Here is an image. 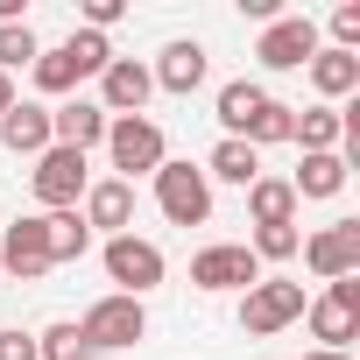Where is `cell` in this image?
<instances>
[{"label": "cell", "mask_w": 360, "mask_h": 360, "mask_svg": "<svg viewBox=\"0 0 360 360\" xmlns=\"http://www.w3.org/2000/svg\"><path fill=\"white\" fill-rule=\"evenodd\" d=\"M297 248H304L297 226H255V248H248V255H255V262H290Z\"/></svg>", "instance_id": "obj_28"}, {"label": "cell", "mask_w": 360, "mask_h": 360, "mask_svg": "<svg viewBox=\"0 0 360 360\" xmlns=\"http://www.w3.org/2000/svg\"><path fill=\"white\" fill-rule=\"evenodd\" d=\"M269 106V92L255 85V78H233V85H219V127H226V141H248V127H255V113Z\"/></svg>", "instance_id": "obj_19"}, {"label": "cell", "mask_w": 360, "mask_h": 360, "mask_svg": "<svg viewBox=\"0 0 360 360\" xmlns=\"http://www.w3.org/2000/svg\"><path fill=\"white\" fill-rule=\"evenodd\" d=\"M148 78H155V92H176V99H191V92L205 85V43H169V50L148 64Z\"/></svg>", "instance_id": "obj_17"}, {"label": "cell", "mask_w": 360, "mask_h": 360, "mask_svg": "<svg viewBox=\"0 0 360 360\" xmlns=\"http://www.w3.org/2000/svg\"><path fill=\"white\" fill-rule=\"evenodd\" d=\"M304 360H346V353H325V346H318V353H304Z\"/></svg>", "instance_id": "obj_33"}, {"label": "cell", "mask_w": 360, "mask_h": 360, "mask_svg": "<svg viewBox=\"0 0 360 360\" xmlns=\"http://www.w3.org/2000/svg\"><path fill=\"white\" fill-rule=\"evenodd\" d=\"M29 191H36L43 212H71V205L92 191V169H85L78 148H57V141H50V148L36 155V169H29Z\"/></svg>", "instance_id": "obj_5"}, {"label": "cell", "mask_w": 360, "mask_h": 360, "mask_svg": "<svg viewBox=\"0 0 360 360\" xmlns=\"http://www.w3.org/2000/svg\"><path fill=\"white\" fill-rule=\"evenodd\" d=\"M304 71H311V92H318V106H332V99H353V92H360V57H353V50H332V43H318V57H311Z\"/></svg>", "instance_id": "obj_16"}, {"label": "cell", "mask_w": 360, "mask_h": 360, "mask_svg": "<svg viewBox=\"0 0 360 360\" xmlns=\"http://www.w3.org/2000/svg\"><path fill=\"white\" fill-rule=\"evenodd\" d=\"M255 57H262V71H304V64L318 57V22H311V15H276V22L262 29Z\"/></svg>", "instance_id": "obj_8"}, {"label": "cell", "mask_w": 360, "mask_h": 360, "mask_svg": "<svg viewBox=\"0 0 360 360\" xmlns=\"http://www.w3.org/2000/svg\"><path fill=\"white\" fill-rule=\"evenodd\" d=\"M99 262H106V276L120 283V297H148V290L169 276L162 248H155V240H141V233H113V240L99 248Z\"/></svg>", "instance_id": "obj_7"}, {"label": "cell", "mask_w": 360, "mask_h": 360, "mask_svg": "<svg viewBox=\"0 0 360 360\" xmlns=\"http://www.w3.org/2000/svg\"><path fill=\"white\" fill-rule=\"evenodd\" d=\"M191 283L198 290H255L262 283V262L248 255V240H212L191 255Z\"/></svg>", "instance_id": "obj_9"}, {"label": "cell", "mask_w": 360, "mask_h": 360, "mask_svg": "<svg viewBox=\"0 0 360 360\" xmlns=\"http://www.w3.org/2000/svg\"><path fill=\"white\" fill-rule=\"evenodd\" d=\"M155 205H162L169 226H205V219H212L205 169H198V162H162V169H155Z\"/></svg>", "instance_id": "obj_6"}, {"label": "cell", "mask_w": 360, "mask_h": 360, "mask_svg": "<svg viewBox=\"0 0 360 360\" xmlns=\"http://www.w3.org/2000/svg\"><path fill=\"white\" fill-rule=\"evenodd\" d=\"M0 269H8L15 283H43L50 276V240H43V212L15 219L8 233H0Z\"/></svg>", "instance_id": "obj_12"}, {"label": "cell", "mask_w": 360, "mask_h": 360, "mask_svg": "<svg viewBox=\"0 0 360 360\" xmlns=\"http://www.w3.org/2000/svg\"><path fill=\"white\" fill-rule=\"evenodd\" d=\"M0 148L8 155H43L50 148V106L43 99H15L0 113Z\"/></svg>", "instance_id": "obj_15"}, {"label": "cell", "mask_w": 360, "mask_h": 360, "mask_svg": "<svg viewBox=\"0 0 360 360\" xmlns=\"http://www.w3.org/2000/svg\"><path fill=\"white\" fill-rule=\"evenodd\" d=\"M290 134H297V106L269 99V106L255 113V127H248V148H276V141H290Z\"/></svg>", "instance_id": "obj_25"}, {"label": "cell", "mask_w": 360, "mask_h": 360, "mask_svg": "<svg viewBox=\"0 0 360 360\" xmlns=\"http://www.w3.org/2000/svg\"><path fill=\"white\" fill-rule=\"evenodd\" d=\"M198 169H205V184L219 176V184H240V191H248L255 176H262V148H248V141H219V148H212Z\"/></svg>", "instance_id": "obj_21"}, {"label": "cell", "mask_w": 360, "mask_h": 360, "mask_svg": "<svg viewBox=\"0 0 360 360\" xmlns=\"http://www.w3.org/2000/svg\"><path fill=\"white\" fill-rule=\"evenodd\" d=\"M304 325H311V339H318L325 353H346V346L360 339V318H353V311H339L332 297H318V304H304Z\"/></svg>", "instance_id": "obj_20"}, {"label": "cell", "mask_w": 360, "mask_h": 360, "mask_svg": "<svg viewBox=\"0 0 360 360\" xmlns=\"http://www.w3.org/2000/svg\"><path fill=\"white\" fill-rule=\"evenodd\" d=\"M43 240H50V269H57V262H78L92 248V226L78 219V205L71 212H43Z\"/></svg>", "instance_id": "obj_24"}, {"label": "cell", "mask_w": 360, "mask_h": 360, "mask_svg": "<svg viewBox=\"0 0 360 360\" xmlns=\"http://www.w3.org/2000/svg\"><path fill=\"white\" fill-rule=\"evenodd\" d=\"M78 219L92 226V233H134V184H120V176H99V184L78 198Z\"/></svg>", "instance_id": "obj_13"}, {"label": "cell", "mask_w": 360, "mask_h": 360, "mask_svg": "<svg viewBox=\"0 0 360 360\" xmlns=\"http://www.w3.org/2000/svg\"><path fill=\"white\" fill-rule=\"evenodd\" d=\"M106 155L120 169V184H134V176H155L169 162V141L148 113H134V120H106Z\"/></svg>", "instance_id": "obj_3"}, {"label": "cell", "mask_w": 360, "mask_h": 360, "mask_svg": "<svg viewBox=\"0 0 360 360\" xmlns=\"http://www.w3.org/2000/svg\"><path fill=\"white\" fill-rule=\"evenodd\" d=\"M148 99H155V78H148L141 57H113V64L99 71V113H106V120H134Z\"/></svg>", "instance_id": "obj_10"}, {"label": "cell", "mask_w": 360, "mask_h": 360, "mask_svg": "<svg viewBox=\"0 0 360 360\" xmlns=\"http://www.w3.org/2000/svg\"><path fill=\"white\" fill-rule=\"evenodd\" d=\"M78 339H85V353H127V346H141L148 339V311H141V297H99L85 318H78Z\"/></svg>", "instance_id": "obj_2"}, {"label": "cell", "mask_w": 360, "mask_h": 360, "mask_svg": "<svg viewBox=\"0 0 360 360\" xmlns=\"http://www.w3.org/2000/svg\"><path fill=\"white\" fill-rule=\"evenodd\" d=\"M120 15H127L120 0H85V29H92V36H106V29H113Z\"/></svg>", "instance_id": "obj_30"}, {"label": "cell", "mask_w": 360, "mask_h": 360, "mask_svg": "<svg viewBox=\"0 0 360 360\" xmlns=\"http://www.w3.org/2000/svg\"><path fill=\"white\" fill-rule=\"evenodd\" d=\"M332 50H353V57H360V8H353V0L332 8Z\"/></svg>", "instance_id": "obj_29"}, {"label": "cell", "mask_w": 360, "mask_h": 360, "mask_svg": "<svg viewBox=\"0 0 360 360\" xmlns=\"http://www.w3.org/2000/svg\"><path fill=\"white\" fill-rule=\"evenodd\" d=\"M304 283H290V276H262L248 297H240V332L248 339H276L283 325H297L304 318Z\"/></svg>", "instance_id": "obj_4"}, {"label": "cell", "mask_w": 360, "mask_h": 360, "mask_svg": "<svg viewBox=\"0 0 360 360\" xmlns=\"http://www.w3.org/2000/svg\"><path fill=\"white\" fill-rule=\"evenodd\" d=\"M113 64V43L106 36H92V29H71L57 50H43L36 64H29V78H36V92L43 99H64V92H78L85 78H99Z\"/></svg>", "instance_id": "obj_1"}, {"label": "cell", "mask_w": 360, "mask_h": 360, "mask_svg": "<svg viewBox=\"0 0 360 360\" xmlns=\"http://www.w3.org/2000/svg\"><path fill=\"white\" fill-rule=\"evenodd\" d=\"M50 141L92 155V148L106 141V113H99V99H64V106H50Z\"/></svg>", "instance_id": "obj_14"}, {"label": "cell", "mask_w": 360, "mask_h": 360, "mask_svg": "<svg viewBox=\"0 0 360 360\" xmlns=\"http://www.w3.org/2000/svg\"><path fill=\"white\" fill-rule=\"evenodd\" d=\"M8 106H15V78H8V71H0V113H8Z\"/></svg>", "instance_id": "obj_32"}, {"label": "cell", "mask_w": 360, "mask_h": 360, "mask_svg": "<svg viewBox=\"0 0 360 360\" xmlns=\"http://www.w3.org/2000/svg\"><path fill=\"white\" fill-rule=\"evenodd\" d=\"M290 141H304V155H339V141H346V127H339V106H304Z\"/></svg>", "instance_id": "obj_23"}, {"label": "cell", "mask_w": 360, "mask_h": 360, "mask_svg": "<svg viewBox=\"0 0 360 360\" xmlns=\"http://www.w3.org/2000/svg\"><path fill=\"white\" fill-rule=\"evenodd\" d=\"M248 219H255V226H297L290 176H255V184H248Z\"/></svg>", "instance_id": "obj_18"}, {"label": "cell", "mask_w": 360, "mask_h": 360, "mask_svg": "<svg viewBox=\"0 0 360 360\" xmlns=\"http://www.w3.org/2000/svg\"><path fill=\"white\" fill-rule=\"evenodd\" d=\"M0 360H36V332H0Z\"/></svg>", "instance_id": "obj_31"}, {"label": "cell", "mask_w": 360, "mask_h": 360, "mask_svg": "<svg viewBox=\"0 0 360 360\" xmlns=\"http://www.w3.org/2000/svg\"><path fill=\"white\" fill-rule=\"evenodd\" d=\"M304 269H311L318 283H332V276H360V219H332V226H318V233L304 240Z\"/></svg>", "instance_id": "obj_11"}, {"label": "cell", "mask_w": 360, "mask_h": 360, "mask_svg": "<svg viewBox=\"0 0 360 360\" xmlns=\"http://www.w3.org/2000/svg\"><path fill=\"white\" fill-rule=\"evenodd\" d=\"M36 57H43V43H36L29 22H8V29H0V71H8V78H15L22 64H36Z\"/></svg>", "instance_id": "obj_26"}, {"label": "cell", "mask_w": 360, "mask_h": 360, "mask_svg": "<svg viewBox=\"0 0 360 360\" xmlns=\"http://www.w3.org/2000/svg\"><path fill=\"white\" fill-rule=\"evenodd\" d=\"M36 360H92V353H85V339H78V318H64V325L36 332Z\"/></svg>", "instance_id": "obj_27"}, {"label": "cell", "mask_w": 360, "mask_h": 360, "mask_svg": "<svg viewBox=\"0 0 360 360\" xmlns=\"http://www.w3.org/2000/svg\"><path fill=\"white\" fill-rule=\"evenodd\" d=\"M290 191H297V205L304 198H339L346 191V155H304V169L290 176Z\"/></svg>", "instance_id": "obj_22"}]
</instances>
